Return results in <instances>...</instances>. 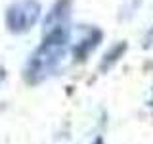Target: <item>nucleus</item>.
<instances>
[{"mask_svg": "<svg viewBox=\"0 0 153 144\" xmlns=\"http://www.w3.org/2000/svg\"><path fill=\"white\" fill-rule=\"evenodd\" d=\"M67 40H69V31L67 29L44 33L42 44L36 48V52L31 56V60L27 64V79L36 83V81L44 79L46 75H50L56 69V65L59 64L61 56H63Z\"/></svg>", "mask_w": 153, "mask_h": 144, "instance_id": "f257e3e1", "label": "nucleus"}, {"mask_svg": "<svg viewBox=\"0 0 153 144\" xmlns=\"http://www.w3.org/2000/svg\"><path fill=\"white\" fill-rule=\"evenodd\" d=\"M40 4L36 0H17L6 12V25L12 33H25L36 23Z\"/></svg>", "mask_w": 153, "mask_h": 144, "instance_id": "f03ea898", "label": "nucleus"}]
</instances>
